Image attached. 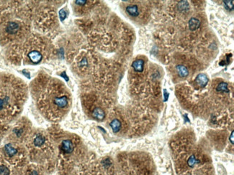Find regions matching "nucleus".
I'll return each instance as SVG.
<instances>
[{
  "label": "nucleus",
  "mask_w": 234,
  "mask_h": 175,
  "mask_svg": "<svg viewBox=\"0 0 234 175\" xmlns=\"http://www.w3.org/2000/svg\"><path fill=\"white\" fill-rule=\"evenodd\" d=\"M126 12L128 14H130V16H133V17H137L139 14L138 7L135 4L130 5V6L127 7Z\"/></svg>",
  "instance_id": "nucleus-6"
},
{
  "label": "nucleus",
  "mask_w": 234,
  "mask_h": 175,
  "mask_svg": "<svg viewBox=\"0 0 234 175\" xmlns=\"http://www.w3.org/2000/svg\"><path fill=\"white\" fill-rule=\"evenodd\" d=\"M42 87L41 106L47 118L57 120L62 117L69 106L70 99L62 85L55 80H50Z\"/></svg>",
  "instance_id": "nucleus-1"
},
{
  "label": "nucleus",
  "mask_w": 234,
  "mask_h": 175,
  "mask_svg": "<svg viewBox=\"0 0 234 175\" xmlns=\"http://www.w3.org/2000/svg\"><path fill=\"white\" fill-rule=\"evenodd\" d=\"M7 30L10 32H15L18 30V25L15 23H11L7 27Z\"/></svg>",
  "instance_id": "nucleus-16"
},
{
  "label": "nucleus",
  "mask_w": 234,
  "mask_h": 175,
  "mask_svg": "<svg viewBox=\"0 0 234 175\" xmlns=\"http://www.w3.org/2000/svg\"><path fill=\"white\" fill-rule=\"evenodd\" d=\"M225 7L228 10H233V1H224Z\"/></svg>",
  "instance_id": "nucleus-17"
},
{
  "label": "nucleus",
  "mask_w": 234,
  "mask_h": 175,
  "mask_svg": "<svg viewBox=\"0 0 234 175\" xmlns=\"http://www.w3.org/2000/svg\"><path fill=\"white\" fill-rule=\"evenodd\" d=\"M10 170L5 165L0 166V175H10Z\"/></svg>",
  "instance_id": "nucleus-15"
},
{
  "label": "nucleus",
  "mask_w": 234,
  "mask_h": 175,
  "mask_svg": "<svg viewBox=\"0 0 234 175\" xmlns=\"http://www.w3.org/2000/svg\"><path fill=\"white\" fill-rule=\"evenodd\" d=\"M44 140L45 138H43L42 136H37V137L35 138V140H34V144H35V145L37 146V147H41V146H42L43 144H44Z\"/></svg>",
  "instance_id": "nucleus-14"
},
{
  "label": "nucleus",
  "mask_w": 234,
  "mask_h": 175,
  "mask_svg": "<svg viewBox=\"0 0 234 175\" xmlns=\"http://www.w3.org/2000/svg\"><path fill=\"white\" fill-rule=\"evenodd\" d=\"M208 81H209V79H208V76L205 73H199L198 76H197V78H196V80H195L196 83H197V85L201 88L205 87L206 85H208Z\"/></svg>",
  "instance_id": "nucleus-2"
},
{
  "label": "nucleus",
  "mask_w": 234,
  "mask_h": 175,
  "mask_svg": "<svg viewBox=\"0 0 234 175\" xmlns=\"http://www.w3.org/2000/svg\"><path fill=\"white\" fill-rule=\"evenodd\" d=\"M92 116L94 118H97L98 120H102L105 118V114L104 111L101 108H96L92 112Z\"/></svg>",
  "instance_id": "nucleus-9"
},
{
  "label": "nucleus",
  "mask_w": 234,
  "mask_h": 175,
  "mask_svg": "<svg viewBox=\"0 0 234 175\" xmlns=\"http://www.w3.org/2000/svg\"><path fill=\"white\" fill-rule=\"evenodd\" d=\"M31 175H38V173L36 172H33L31 174Z\"/></svg>",
  "instance_id": "nucleus-23"
},
{
  "label": "nucleus",
  "mask_w": 234,
  "mask_h": 175,
  "mask_svg": "<svg viewBox=\"0 0 234 175\" xmlns=\"http://www.w3.org/2000/svg\"><path fill=\"white\" fill-rule=\"evenodd\" d=\"M231 143L233 144V131H232L231 134Z\"/></svg>",
  "instance_id": "nucleus-22"
},
{
  "label": "nucleus",
  "mask_w": 234,
  "mask_h": 175,
  "mask_svg": "<svg viewBox=\"0 0 234 175\" xmlns=\"http://www.w3.org/2000/svg\"><path fill=\"white\" fill-rule=\"evenodd\" d=\"M216 90L217 91H220V92H229V90H228V84L226 83H220V84L217 86Z\"/></svg>",
  "instance_id": "nucleus-13"
},
{
  "label": "nucleus",
  "mask_w": 234,
  "mask_h": 175,
  "mask_svg": "<svg viewBox=\"0 0 234 175\" xmlns=\"http://www.w3.org/2000/svg\"><path fill=\"white\" fill-rule=\"evenodd\" d=\"M164 96H165V98H164V100H165V101H166V100H167V98H168L169 93H168L167 92H166V90H164Z\"/></svg>",
  "instance_id": "nucleus-20"
},
{
  "label": "nucleus",
  "mask_w": 234,
  "mask_h": 175,
  "mask_svg": "<svg viewBox=\"0 0 234 175\" xmlns=\"http://www.w3.org/2000/svg\"><path fill=\"white\" fill-rule=\"evenodd\" d=\"M4 102H3V100L2 99V98H0V111L2 110L4 108Z\"/></svg>",
  "instance_id": "nucleus-19"
},
{
  "label": "nucleus",
  "mask_w": 234,
  "mask_h": 175,
  "mask_svg": "<svg viewBox=\"0 0 234 175\" xmlns=\"http://www.w3.org/2000/svg\"><path fill=\"white\" fill-rule=\"evenodd\" d=\"M199 162V159L195 156V155H191L187 160V164L190 167H194Z\"/></svg>",
  "instance_id": "nucleus-12"
},
{
  "label": "nucleus",
  "mask_w": 234,
  "mask_h": 175,
  "mask_svg": "<svg viewBox=\"0 0 234 175\" xmlns=\"http://www.w3.org/2000/svg\"><path fill=\"white\" fill-rule=\"evenodd\" d=\"M177 70L179 75V76H181V77L185 78L189 75L188 69L187 68V67L184 66V65H177Z\"/></svg>",
  "instance_id": "nucleus-11"
},
{
  "label": "nucleus",
  "mask_w": 234,
  "mask_h": 175,
  "mask_svg": "<svg viewBox=\"0 0 234 175\" xmlns=\"http://www.w3.org/2000/svg\"><path fill=\"white\" fill-rule=\"evenodd\" d=\"M5 151L6 154L9 157H13L17 154V149L12 146L10 144H8L5 147Z\"/></svg>",
  "instance_id": "nucleus-5"
},
{
  "label": "nucleus",
  "mask_w": 234,
  "mask_h": 175,
  "mask_svg": "<svg viewBox=\"0 0 234 175\" xmlns=\"http://www.w3.org/2000/svg\"><path fill=\"white\" fill-rule=\"evenodd\" d=\"M110 126L112 128L114 133H117L120 130L122 124H121V122L119 119L115 118V119H113L111 122H110Z\"/></svg>",
  "instance_id": "nucleus-7"
},
{
  "label": "nucleus",
  "mask_w": 234,
  "mask_h": 175,
  "mask_svg": "<svg viewBox=\"0 0 234 175\" xmlns=\"http://www.w3.org/2000/svg\"><path fill=\"white\" fill-rule=\"evenodd\" d=\"M87 2V1H76V3L78 4H84Z\"/></svg>",
  "instance_id": "nucleus-21"
},
{
  "label": "nucleus",
  "mask_w": 234,
  "mask_h": 175,
  "mask_svg": "<svg viewBox=\"0 0 234 175\" xmlns=\"http://www.w3.org/2000/svg\"><path fill=\"white\" fill-rule=\"evenodd\" d=\"M60 17H61V20H63L66 17V13L63 10L60 11Z\"/></svg>",
  "instance_id": "nucleus-18"
},
{
  "label": "nucleus",
  "mask_w": 234,
  "mask_h": 175,
  "mask_svg": "<svg viewBox=\"0 0 234 175\" xmlns=\"http://www.w3.org/2000/svg\"><path fill=\"white\" fill-rule=\"evenodd\" d=\"M28 56L33 63H38L42 59V55L38 51H32L30 53H29Z\"/></svg>",
  "instance_id": "nucleus-10"
},
{
  "label": "nucleus",
  "mask_w": 234,
  "mask_h": 175,
  "mask_svg": "<svg viewBox=\"0 0 234 175\" xmlns=\"http://www.w3.org/2000/svg\"><path fill=\"white\" fill-rule=\"evenodd\" d=\"M200 25V21L198 19L195 17H192L190 19V20L189 21V27H190V30L195 31L199 27Z\"/></svg>",
  "instance_id": "nucleus-8"
},
{
  "label": "nucleus",
  "mask_w": 234,
  "mask_h": 175,
  "mask_svg": "<svg viewBox=\"0 0 234 175\" xmlns=\"http://www.w3.org/2000/svg\"><path fill=\"white\" fill-rule=\"evenodd\" d=\"M61 149L63 152L69 154L74 151V145L70 140H64L61 144Z\"/></svg>",
  "instance_id": "nucleus-3"
},
{
  "label": "nucleus",
  "mask_w": 234,
  "mask_h": 175,
  "mask_svg": "<svg viewBox=\"0 0 234 175\" xmlns=\"http://www.w3.org/2000/svg\"><path fill=\"white\" fill-rule=\"evenodd\" d=\"M144 64H145L144 61H143V60L139 59L133 62V63H132V67H133V68L134 69V70L135 71L141 73L143 72V69H144Z\"/></svg>",
  "instance_id": "nucleus-4"
}]
</instances>
